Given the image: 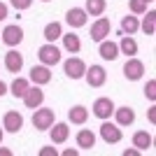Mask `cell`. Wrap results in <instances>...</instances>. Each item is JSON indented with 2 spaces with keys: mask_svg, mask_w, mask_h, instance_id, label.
<instances>
[{
  "mask_svg": "<svg viewBox=\"0 0 156 156\" xmlns=\"http://www.w3.org/2000/svg\"><path fill=\"white\" fill-rule=\"evenodd\" d=\"M37 58H40V63L42 65H49V68H54V65H58L61 63V49L54 42H44V44L37 49Z\"/></svg>",
  "mask_w": 156,
  "mask_h": 156,
  "instance_id": "cell-1",
  "label": "cell"
},
{
  "mask_svg": "<svg viewBox=\"0 0 156 156\" xmlns=\"http://www.w3.org/2000/svg\"><path fill=\"white\" fill-rule=\"evenodd\" d=\"M54 119H56V114H54V110L51 107H35L33 110V126L37 130H49L51 128V124H54Z\"/></svg>",
  "mask_w": 156,
  "mask_h": 156,
  "instance_id": "cell-2",
  "label": "cell"
},
{
  "mask_svg": "<svg viewBox=\"0 0 156 156\" xmlns=\"http://www.w3.org/2000/svg\"><path fill=\"white\" fill-rule=\"evenodd\" d=\"M0 42H5L9 49H12V47H19L21 42H23V28L16 26V23L5 26L2 30H0Z\"/></svg>",
  "mask_w": 156,
  "mask_h": 156,
  "instance_id": "cell-3",
  "label": "cell"
},
{
  "mask_svg": "<svg viewBox=\"0 0 156 156\" xmlns=\"http://www.w3.org/2000/svg\"><path fill=\"white\" fill-rule=\"evenodd\" d=\"M84 79L86 84L93 86V89H100V86H105V82H107V72H105L103 65H86V72H84Z\"/></svg>",
  "mask_w": 156,
  "mask_h": 156,
  "instance_id": "cell-4",
  "label": "cell"
},
{
  "mask_svg": "<svg viewBox=\"0 0 156 156\" xmlns=\"http://www.w3.org/2000/svg\"><path fill=\"white\" fill-rule=\"evenodd\" d=\"M63 72L68 75L70 79H84V72H86V63L79 56H70V58L63 63Z\"/></svg>",
  "mask_w": 156,
  "mask_h": 156,
  "instance_id": "cell-5",
  "label": "cell"
},
{
  "mask_svg": "<svg viewBox=\"0 0 156 156\" xmlns=\"http://www.w3.org/2000/svg\"><path fill=\"white\" fill-rule=\"evenodd\" d=\"M144 75V63L135 56H128V61L124 63V77L128 82H137V79H142Z\"/></svg>",
  "mask_w": 156,
  "mask_h": 156,
  "instance_id": "cell-6",
  "label": "cell"
},
{
  "mask_svg": "<svg viewBox=\"0 0 156 156\" xmlns=\"http://www.w3.org/2000/svg\"><path fill=\"white\" fill-rule=\"evenodd\" d=\"M100 137H103L107 144H117V142H121L124 130H121V126H117V124H112V121L105 119L103 126H100Z\"/></svg>",
  "mask_w": 156,
  "mask_h": 156,
  "instance_id": "cell-7",
  "label": "cell"
},
{
  "mask_svg": "<svg viewBox=\"0 0 156 156\" xmlns=\"http://www.w3.org/2000/svg\"><path fill=\"white\" fill-rule=\"evenodd\" d=\"M114 107H117V105L112 103V98L100 96V98H96V103H93L91 110H93V117H98L100 121H105V119H110V117H112Z\"/></svg>",
  "mask_w": 156,
  "mask_h": 156,
  "instance_id": "cell-8",
  "label": "cell"
},
{
  "mask_svg": "<svg viewBox=\"0 0 156 156\" xmlns=\"http://www.w3.org/2000/svg\"><path fill=\"white\" fill-rule=\"evenodd\" d=\"M110 33H112V23H110V19H105V16H98L91 23V40L93 42H103Z\"/></svg>",
  "mask_w": 156,
  "mask_h": 156,
  "instance_id": "cell-9",
  "label": "cell"
},
{
  "mask_svg": "<svg viewBox=\"0 0 156 156\" xmlns=\"http://www.w3.org/2000/svg\"><path fill=\"white\" fill-rule=\"evenodd\" d=\"M23 128V114L16 110H9L5 112V117H2V130L7 133H19Z\"/></svg>",
  "mask_w": 156,
  "mask_h": 156,
  "instance_id": "cell-10",
  "label": "cell"
},
{
  "mask_svg": "<svg viewBox=\"0 0 156 156\" xmlns=\"http://www.w3.org/2000/svg\"><path fill=\"white\" fill-rule=\"evenodd\" d=\"M86 21H89V14H86L84 7H72V9H68V14H65V23H68L72 30L86 26Z\"/></svg>",
  "mask_w": 156,
  "mask_h": 156,
  "instance_id": "cell-11",
  "label": "cell"
},
{
  "mask_svg": "<svg viewBox=\"0 0 156 156\" xmlns=\"http://www.w3.org/2000/svg\"><path fill=\"white\" fill-rule=\"evenodd\" d=\"M23 105H26L28 110H35V107H40V105L44 103V91H42V86H28V91L23 93Z\"/></svg>",
  "mask_w": 156,
  "mask_h": 156,
  "instance_id": "cell-12",
  "label": "cell"
},
{
  "mask_svg": "<svg viewBox=\"0 0 156 156\" xmlns=\"http://www.w3.org/2000/svg\"><path fill=\"white\" fill-rule=\"evenodd\" d=\"M33 82V84H37V86H44L51 82V68L49 65H33L30 68V77H28Z\"/></svg>",
  "mask_w": 156,
  "mask_h": 156,
  "instance_id": "cell-13",
  "label": "cell"
},
{
  "mask_svg": "<svg viewBox=\"0 0 156 156\" xmlns=\"http://www.w3.org/2000/svg\"><path fill=\"white\" fill-rule=\"evenodd\" d=\"M98 54L103 61H117L119 58V44L114 40H107L105 37L103 42H98Z\"/></svg>",
  "mask_w": 156,
  "mask_h": 156,
  "instance_id": "cell-14",
  "label": "cell"
},
{
  "mask_svg": "<svg viewBox=\"0 0 156 156\" xmlns=\"http://www.w3.org/2000/svg\"><path fill=\"white\" fill-rule=\"evenodd\" d=\"M114 124L121 126V128H126V126H133V121H135V110L133 107H128V105H124V107H114Z\"/></svg>",
  "mask_w": 156,
  "mask_h": 156,
  "instance_id": "cell-15",
  "label": "cell"
},
{
  "mask_svg": "<svg viewBox=\"0 0 156 156\" xmlns=\"http://www.w3.org/2000/svg\"><path fill=\"white\" fill-rule=\"evenodd\" d=\"M75 140H77V149L82 151H89V149H93V147H96V133H93L91 128H82L77 133V137H75Z\"/></svg>",
  "mask_w": 156,
  "mask_h": 156,
  "instance_id": "cell-16",
  "label": "cell"
},
{
  "mask_svg": "<svg viewBox=\"0 0 156 156\" xmlns=\"http://www.w3.org/2000/svg\"><path fill=\"white\" fill-rule=\"evenodd\" d=\"M5 68H7L9 72H14V75H16V72H21V68H23V54H19V51L12 47V49L5 54Z\"/></svg>",
  "mask_w": 156,
  "mask_h": 156,
  "instance_id": "cell-17",
  "label": "cell"
},
{
  "mask_svg": "<svg viewBox=\"0 0 156 156\" xmlns=\"http://www.w3.org/2000/svg\"><path fill=\"white\" fill-rule=\"evenodd\" d=\"M49 135H51V142L54 144H63L65 140L70 137V128H68V124H63V121H61V124L54 121L51 128H49Z\"/></svg>",
  "mask_w": 156,
  "mask_h": 156,
  "instance_id": "cell-18",
  "label": "cell"
},
{
  "mask_svg": "<svg viewBox=\"0 0 156 156\" xmlns=\"http://www.w3.org/2000/svg\"><path fill=\"white\" fill-rule=\"evenodd\" d=\"M86 119H89V110H86L84 105H75L68 110V121L70 124H77V126H84Z\"/></svg>",
  "mask_w": 156,
  "mask_h": 156,
  "instance_id": "cell-19",
  "label": "cell"
},
{
  "mask_svg": "<svg viewBox=\"0 0 156 156\" xmlns=\"http://www.w3.org/2000/svg\"><path fill=\"white\" fill-rule=\"evenodd\" d=\"M61 40H63V49L68 54H79V49H82V40H79V35H75V33H63L61 35Z\"/></svg>",
  "mask_w": 156,
  "mask_h": 156,
  "instance_id": "cell-20",
  "label": "cell"
},
{
  "mask_svg": "<svg viewBox=\"0 0 156 156\" xmlns=\"http://www.w3.org/2000/svg\"><path fill=\"white\" fill-rule=\"evenodd\" d=\"M154 144V137L147 133V130H137V133H133V147L140 151H147Z\"/></svg>",
  "mask_w": 156,
  "mask_h": 156,
  "instance_id": "cell-21",
  "label": "cell"
},
{
  "mask_svg": "<svg viewBox=\"0 0 156 156\" xmlns=\"http://www.w3.org/2000/svg\"><path fill=\"white\" fill-rule=\"evenodd\" d=\"M44 40L47 42H56V40H61V35H63V23L61 21H49L44 26Z\"/></svg>",
  "mask_w": 156,
  "mask_h": 156,
  "instance_id": "cell-22",
  "label": "cell"
},
{
  "mask_svg": "<svg viewBox=\"0 0 156 156\" xmlns=\"http://www.w3.org/2000/svg\"><path fill=\"white\" fill-rule=\"evenodd\" d=\"M117 44H119V54H126V56H135L137 54V42L133 35H124Z\"/></svg>",
  "mask_w": 156,
  "mask_h": 156,
  "instance_id": "cell-23",
  "label": "cell"
},
{
  "mask_svg": "<svg viewBox=\"0 0 156 156\" xmlns=\"http://www.w3.org/2000/svg\"><path fill=\"white\" fill-rule=\"evenodd\" d=\"M28 86H30V79L16 77V79L12 82V86H9V93H12L14 98H23V93L28 91Z\"/></svg>",
  "mask_w": 156,
  "mask_h": 156,
  "instance_id": "cell-24",
  "label": "cell"
},
{
  "mask_svg": "<svg viewBox=\"0 0 156 156\" xmlns=\"http://www.w3.org/2000/svg\"><path fill=\"white\" fill-rule=\"evenodd\" d=\"M121 30H124V35H133V33L140 30V21H137L135 14H126L121 19Z\"/></svg>",
  "mask_w": 156,
  "mask_h": 156,
  "instance_id": "cell-25",
  "label": "cell"
},
{
  "mask_svg": "<svg viewBox=\"0 0 156 156\" xmlns=\"http://www.w3.org/2000/svg\"><path fill=\"white\" fill-rule=\"evenodd\" d=\"M105 7H107V0H86L84 9L89 16H100L105 12Z\"/></svg>",
  "mask_w": 156,
  "mask_h": 156,
  "instance_id": "cell-26",
  "label": "cell"
},
{
  "mask_svg": "<svg viewBox=\"0 0 156 156\" xmlns=\"http://www.w3.org/2000/svg\"><path fill=\"white\" fill-rule=\"evenodd\" d=\"M140 28L144 30V35H154L156 33V12L151 9V12H144V19L142 23H140Z\"/></svg>",
  "mask_w": 156,
  "mask_h": 156,
  "instance_id": "cell-27",
  "label": "cell"
},
{
  "mask_svg": "<svg viewBox=\"0 0 156 156\" xmlns=\"http://www.w3.org/2000/svg\"><path fill=\"white\" fill-rule=\"evenodd\" d=\"M128 9H130V14L142 16V14L147 12V2H144V0H128Z\"/></svg>",
  "mask_w": 156,
  "mask_h": 156,
  "instance_id": "cell-28",
  "label": "cell"
},
{
  "mask_svg": "<svg viewBox=\"0 0 156 156\" xmlns=\"http://www.w3.org/2000/svg\"><path fill=\"white\" fill-rule=\"evenodd\" d=\"M144 96L149 98L151 103L156 100V79H149V82H147V86H144Z\"/></svg>",
  "mask_w": 156,
  "mask_h": 156,
  "instance_id": "cell-29",
  "label": "cell"
},
{
  "mask_svg": "<svg viewBox=\"0 0 156 156\" xmlns=\"http://www.w3.org/2000/svg\"><path fill=\"white\" fill-rule=\"evenodd\" d=\"M9 5H12L16 12H23V9H28V7L33 5V0H9Z\"/></svg>",
  "mask_w": 156,
  "mask_h": 156,
  "instance_id": "cell-30",
  "label": "cell"
},
{
  "mask_svg": "<svg viewBox=\"0 0 156 156\" xmlns=\"http://www.w3.org/2000/svg\"><path fill=\"white\" fill-rule=\"evenodd\" d=\"M58 151H56V147H42L40 149V156H56Z\"/></svg>",
  "mask_w": 156,
  "mask_h": 156,
  "instance_id": "cell-31",
  "label": "cell"
},
{
  "mask_svg": "<svg viewBox=\"0 0 156 156\" xmlns=\"http://www.w3.org/2000/svg\"><path fill=\"white\" fill-rule=\"evenodd\" d=\"M7 16H9V7H7V2H0V21H5Z\"/></svg>",
  "mask_w": 156,
  "mask_h": 156,
  "instance_id": "cell-32",
  "label": "cell"
},
{
  "mask_svg": "<svg viewBox=\"0 0 156 156\" xmlns=\"http://www.w3.org/2000/svg\"><path fill=\"white\" fill-rule=\"evenodd\" d=\"M147 117H149V121H151V124H156V107H154V105L149 107V112H147Z\"/></svg>",
  "mask_w": 156,
  "mask_h": 156,
  "instance_id": "cell-33",
  "label": "cell"
},
{
  "mask_svg": "<svg viewBox=\"0 0 156 156\" xmlns=\"http://www.w3.org/2000/svg\"><path fill=\"white\" fill-rule=\"evenodd\" d=\"M137 154H142V151L135 149V147H133V149H124V156H137Z\"/></svg>",
  "mask_w": 156,
  "mask_h": 156,
  "instance_id": "cell-34",
  "label": "cell"
},
{
  "mask_svg": "<svg viewBox=\"0 0 156 156\" xmlns=\"http://www.w3.org/2000/svg\"><path fill=\"white\" fill-rule=\"evenodd\" d=\"M79 154V149H65L63 151V156H77Z\"/></svg>",
  "mask_w": 156,
  "mask_h": 156,
  "instance_id": "cell-35",
  "label": "cell"
},
{
  "mask_svg": "<svg viewBox=\"0 0 156 156\" xmlns=\"http://www.w3.org/2000/svg\"><path fill=\"white\" fill-rule=\"evenodd\" d=\"M5 93H7V84H5V82H2V79H0V98L5 96Z\"/></svg>",
  "mask_w": 156,
  "mask_h": 156,
  "instance_id": "cell-36",
  "label": "cell"
},
{
  "mask_svg": "<svg viewBox=\"0 0 156 156\" xmlns=\"http://www.w3.org/2000/svg\"><path fill=\"white\" fill-rule=\"evenodd\" d=\"M0 156H12V149H7V147H0Z\"/></svg>",
  "mask_w": 156,
  "mask_h": 156,
  "instance_id": "cell-37",
  "label": "cell"
},
{
  "mask_svg": "<svg viewBox=\"0 0 156 156\" xmlns=\"http://www.w3.org/2000/svg\"><path fill=\"white\" fill-rule=\"evenodd\" d=\"M2 135H5V130H2V128H0V142H2Z\"/></svg>",
  "mask_w": 156,
  "mask_h": 156,
  "instance_id": "cell-38",
  "label": "cell"
},
{
  "mask_svg": "<svg viewBox=\"0 0 156 156\" xmlns=\"http://www.w3.org/2000/svg\"><path fill=\"white\" fill-rule=\"evenodd\" d=\"M144 2H147V5H149V2H154V0H144Z\"/></svg>",
  "mask_w": 156,
  "mask_h": 156,
  "instance_id": "cell-39",
  "label": "cell"
},
{
  "mask_svg": "<svg viewBox=\"0 0 156 156\" xmlns=\"http://www.w3.org/2000/svg\"><path fill=\"white\" fill-rule=\"evenodd\" d=\"M42 2H49V0H42Z\"/></svg>",
  "mask_w": 156,
  "mask_h": 156,
  "instance_id": "cell-40",
  "label": "cell"
}]
</instances>
